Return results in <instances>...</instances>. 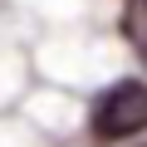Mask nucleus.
Instances as JSON below:
<instances>
[{"instance_id": "obj_1", "label": "nucleus", "mask_w": 147, "mask_h": 147, "mask_svg": "<svg viewBox=\"0 0 147 147\" xmlns=\"http://www.w3.org/2000/svg\"><path fill=\"white\" fill-rule=\"evenodd\" d=\"M93 137L98 142H127L147 132V84L142 79H118L98 93L93 103Z\"/></svg>"}, {"instance_id": "obj_2", "label": "nucleus", "mask_w": 147, "mask_h": 147, "mask_svg": "<svg viewBox=\"0 0 147 147\" xmlns=\"http://www.w3.org/2000/svg\"><path fill=\"white\" fill-rule=\"evenodd\" d=\"M123 34L137 44V59L147 69V0H132V5L123 10Z\"/></svg>"}, {"instance_id": "obj_3", "label": "nucleus", "mask_w": 147, "mask_h": 147, "mask_svg": "<svg viewBox=\"0 0 147 147\" xmlns=\"http://www.w3.org/2000/svg\"><path fill=\"white\" fill-rule=\"evenodd\" d=\"M127 147H147V137H137V142H127Z\"/></svg>"}]
</instances>
